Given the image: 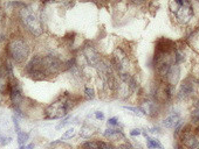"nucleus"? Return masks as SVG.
Here are the masks:
<instances>
[{
  "instance_id": "f257e3e1",
  "label": "nucleus",
  "mask_w": 199,
  "mask_h": 149,
  "mask_svg": "<svg viewBox=\"0 0 199 149\" xmlns=\"http://www.w3.org/2000/svg\"><path fill=\"white\" fill-rule=\"evenodd\" d=\"M75 100H73L71 97L66 92L63 97L58 99L56 101L48 105L45 109V118L46 119H60L67 117L68 112L75 106Z\"/></svg>"
},
{
  "instance_id": "f03ea898",
  "label": "nucleus",
  "mask_w": 199,
  "mask_h": 149,
  "mask_svg": "<svg viewBox=\"0 0 199 149\" xmlns=\"http://www.w3.org/2000/svg\"><path fill=\"white\" fill-rule=\"evenodd\" d=\"M8 56L17 63L25 62L29 55V47L22 39H13L7 44Z\"/></svg>"
},
{
  "instance_id": "7ed1b4c3",
  "label": "nucleus",
  "mask_w": 199,
  "mask_h": 149,
  "mask_svg": "<svg viewBox=\"0 0 199 149\" xmlns=\"http://www.w3.org/2000/svg\"><path fill=\"white\" fill-rule=\"evenodd\" d=\"M20 17L22 20L23 25L27 27L30 33H33L34 35H40L42 33V23H41L40 17L30 8L23 7L20 12Z\"/></svg>"
},
{
  "instance_id": "20e7f679",
  "label": "nucleus",
  "mask_w": 199,
  "mask_h": 149,
  "mask_svg": "<svg viewBox=\"0 0 199 149\" xmlns=\"http://www.w3.org/2000/svg\"><path fill=\"white\" fill-rule=\"evenodd\" d=\"M172 5H175V8H172L171 11L173 12L176 19L181 23H187L193 17V7L191 2L189 1H181V0H176L175 2H171Z\"/></svg>"
},
{
  "instance_id": "39448f33",
  "label": "nucleus",
  "mask_w": 199,
  "mask_h": 149,
  "mask_svg": "<svg viewBox=\"0 0 199 149\" xmlns=\"http://www.w3.org/2000/svg\"><path fill=\"white\" fill-rule=\"evenodd\" d=\"M8 96H10V99L11 101L14 105L15 107H19V105L22 100V91H21V87L19 85L18 80L13 77V78H10V92H8Z\"/></svg>"
},
{
  "instance_id": "423d86ee",
  "label": "nucleus",
  "mask_w": 199,
  "mask_h": 149,
  "mask_svg": "<svg viewBox=\"0 0 199 149\" xmlns=\"http://www.w3.org/2000/svg\"><path fill=\"white\" fill-rule=\"evenodd\" d=\"M83 55L84 58L87 61V63L91 67V68H97V65L100 64V62L102 61L100 52H97V49L93 46H86L83 48Z\"/></svg>"
},
{
  "instance_id": "0eeeda50",
  "label": "nucleus",
  "mask_w": 199,
  "mask_h": 149,
  "mask_svg": "<svg viewBox=\"0 0 199 149\" xmlns=\"http://www.w3.org/2000/svg\"><path fill=\"white\" fill-rule=\"evenodd\" d=\"M194 80L191 78H186L185 80L181 82L178 91V98L179 99H189L194 94Z\"/></svg>"
},
{
  "instance_id": "6e6552de",
  "label": "nucleus",
  "mask_w": 199,
  "mask_h": 149,
  "mask_svg": "<svg viewBox=\"0 0 199 149\" xmlns=\"http://www.w3.org/2000/svg\"><path fill=\"white\" fill-rule=\"evenodd\" d=\"M179 74H181V69H179V67H178L177 64H172L163 82L164 83H166L168 85L175 87V86L177 85V83H178V80H179Z\"/></svg>"
},
{
  "instance_id": "1a4fd4ad",
  "label": "nucleus",
  "mask_w": 199,
  "mask_h": 149,
  "mask_svg": "<svg viewBox=\"0 0 199 149\" xmlns=\"http://www.w3.org/2000/svg\"><path fill=\"white\" fill-rule=\"evenodd\" d=\"M140 111L143 115H148V117H156L158 114V103L155 100H145L140 104Z\"/></svg>"
},
{
  "instance_id": "9d476101",
  "label": "nucleus",
  "mask_w": 199,
  "mask_h": 149,
  "mask_svg": "<svg viewBox=\"0 0 199 149\" xmlns=\"http://www.w3.org/2000/svg\"><path fill=\"white\" fill-rule=\"evenodd\" d=\"M181 122H183V120H181V114L178 112H172L171 114H169L164 119L162 125L165 128H176Z\"/></svg>"
},
{
  "instance_id": "9b49d317",
  "label": "nucleus",
  "mask_w": 199,
  "mask_h": 149,
  "mask_svg": "<svg viewBox=\"0 0 199 149\" xmlns=\"http://www.w3.org/2000/svg\"><path fill=\"white\" fill-rule=\"evenodd\" d=\"M103 136L105 139H112V140H116V139H124V134H123L122 129L120 128H107L104 132H103Z\"/></svg>"
},
{
  "instance_id": "f8f14e48",
  "label": "nucleus",
  "mask_w": 199,
  "mask_h": 149,
  "mask_svg": "<svg viewBox=\"0 0 199 149\" xmlns=\"http://www.w3.org/2000/svg\"><path fill=\"white\" fill-rule=\"evenodd\" d=\"M142 134L144 135V138L146 139V144H148V148L149 149H164L163 144L159 142L158 139H155V138H151L148 135V133L142 131Z\"/></svg>"
},
{
  "instance_id": "ddd939ff",
  "label": "nucleus",
  "mask_w": 199,
  "mask_h": 149,
  "mask_svg": "<svg viewBox=\"0 0 199 149\" xmlns=\"http://www.w3.org/2000/svg\"><path fill=\"white\" fill-rule=\"evenodd\" d=\"M95 132L94 131V127L90 126V125H84V126L81 128V131H80V136L84 139H88L91 136V134Z\"/></svg>"
},
{
  "instance_id": "4468645a",
  "label": "nucleus",
  "mask_w": 199,
  "mask_h": 149,
  "mask_svg": "<svg viewBox=\"0 0 199 149\" xmlns=\"http://www.w3.org/2000/svg\"><path fill=\"white\" fill-rule=\"evenodd\" d=\"M79 149H99L97 140H88L79 146Z\"/></svg>"
},
{
  "instance_id": "2eb2a0df",
  "label": "nucleus",
  "mask_w": 199,
  "mask_h": 149,
  "mask_svg": "<svg viewBox=\"0 0 199 149\" xmlns=\"http://www.w3.org/2000/svg\"><path fill=\"white\" fill-rule=\"evenodd\" d=\"M28 138H29L28 133L19 132V133H18V143L20 144V146H25V143L27 142Z\"/></svg>"
},
{
  "instance_id": "dca6fc26",
  "label": "nucleus",
  "mask_w": 199,
  "mask_h": 149,
  "mask_svg": "<svg viewBox=\"0 0 199 149\" xmlns=\"http://www.w3.org/2000/svg\"><path fill=\"white\" fill-rule=\"evenodd\" d=\"M97 146H99V149H117L110 142H105V141H101V140H97Z\"/></svg>"
},
{
  "instance_id": "f3484780",
  "label": "nucleus",
  "mask_w": 199,
  "mask_h": 149,
  "mask_svg": "<svg viewBox=\"0 0 199 149\" xmlns=\"http://www.w3.org/2000/svg\"><path fill=\"white\" fill-rule=\"evenodd\" d=\"M125 109H128V111H131L134 114L138 115V117H140V115H143V113H142V111H140V107H134V106H123Z\"/></svg>"
},
{
  "instance_id": "a211bd4d",
  "label": "nucleus",
  "mask_w": 199,
  "mask_h": 149,
  "mask_svg": "<svg viewBox=\"0 0 199 149\" xmlns=\"http://www.w3.org/2000/svg\"><path fill=\"white\" fill-rule=\"evenodd\" d=\"M70 117L69 115H67V117H64L63 118V120L61 121V122H60V124H59L58 126H56V129H61V128H63L64 126H66V125H68V124H69L70 122Z\"/></svg>"
},
{
  "instance_id": "6ab92c4d",
  "label": "nucleus",
  "mask_w": 199,
  "mask_h": 149,
  "mask_svg": "<svg viewBox=\"0 0 199 149\" xmlns=\"http://www.w3.org/2000/svg\"><path fill=\"white\" fill-rule=\"evenodd\" d=\"M74 135H75V129H74V128H70V129H68V131H67V132H66L63 135H62L61 140L69 139V138H71V136H74Z\"/></svg>"
},
{
  "instance_id": "aec40b11",
  "label": "nucleus",
  "mask_w": 199,
  "mask_h": 149,
  "mask_svg": "<svg viewBox=\"0 0 199 149\" xmlns=\"http://www.w3.org/2000/svg\"><path fill=\"white\" fill-rule=\"evenodd\" d=\"M84 93H86V96H87L89 99H94V97H95V91H94L93 87H86L84 89Z\"/></svg>"
},
{
  "instance_id": "412c9836",
  "label": "nucleus",
  "mask_w": 199,
  "mask_h": 149,
  "mask_svg": "<svg viewBox=\"0 0 199 149\" xmlns=\"http://www.w3.org/2000/svg\"><path fill=\"white\" fill-rule=\"evenodd\" d=\"M117 149H137L136 147H134L132 144L130 143V142H124V143L120 144L118 147H116Z\"/></svg>"
},
{
  "instance_id": "4be33fe9",
  "label": "nucleus",
  "mask_w": 199,
  "mask_h": 149,
  "mask_svg": "<svg viewBox=\"0 0 199 149\" xmlns=\"http://www.w3.org/2000/svg\"><path fill=\"white\" fill-rule=\"evenodd\" d=\"M108 126H117L120 122H118V119L117 118H109L108 121H107Z\"/></svg>"
},
{
  "instance_id": "5701e85b",
  "label": "nucleus",
  "mask_w": 199,
  "mask_h": 149,
  "mask_svg": "<svg viewBox=\"0 0 199 149\" xmlns=\"http://www.w3.org/2000/svg\"><path fill=\"white\" fill-rule=\"evenodd\" d=\"M95 118H96L97 120H103V119H104V114H103V112H101V111H96V112H95Z\"/></svg>"
},
{
  "instance_id": "b1692460",
  "label": "nucleus",
  "mask_w": 199,
  "mask_h": 149,
  "mask_svg": "<svg viewBox=\"0 0 199 149\" xmlns=\"http://www.w3.org/2000/svg\"><path fill=\"white\" fill-rule=\"evenodd\" d=\"M140 134H142V131L138 129V128H135L132 131H130V135H131V136H138Z\"/></svg>"
},
{
  "instance_id": "393cba45",
  "label": "nucleus",
  "mask_w": 199,
  "mask_h": 149,
  "mask_svg": "<svg viewBox=\"0 0 199 149\" xmlns=\"http://www.w3.org/2000/svg\"><path fill=\"white\" fill-rule=\"evenodd\" d=\"M11 142H12V138H1V141H0L1 146H6V144L11 143Z\"/></svg>"
},
{
  "instance_id": "a878e982",
  "label": "nucleus",
  "mask_w": 199,
  "mask_h": 149,
  "mask_svg": "<svg viewBox=\"0 0 199 149\" xmlns=\"http://www.w3.org/2000/svg\"><path fill=\"white\" fill-rule=\"evenodd\" d=\"M13 122H14V127H15V132L19 133L20 131V126H19V121H18L17 117H13Z\"/></svg>"
},
{
  "instance_id": "bb28decb",
  "label": "nucleus",
  "mask_w": 199,
  "mask_h": 149,
  "mask_svg": "<svg viewBox=\"0 0 199 149\" xmlns=\"http://www.w3.org/2000/svg\"><path fill=\"white\" fill-rule=\"evenodd\" d=\"M149 132L150 133H160V131H159V128H158V127H151V128H149Z\"/></svg>"
},
{
  "instance_id": "cd10ccee",
  "label": "nucleus",
  "mask_w": 199,
  "mask_h": 149,
  "mask_svg": "<svg viewBox=\"0 0 199 149\" xmlns=\"http://www.w3.org/2000/svg\"><path fill=\"white\" fill-rule=\"evenodd\" d=\"M60 142H62V140L61 139H59V140H56V141H53V142H51V146H56V144H59Z\"/></svg>"
},
{
  "instance_id": "c85d7f7f",
  "label": "nucleus",
  "mask_w": 199,
  "mask_h": 149,
  "mask_svg": "<svg viewBox=\"0 0 199 149\" xmlns=\"http://www.w3.org/2000/svg\"><path fill=\"white\" fill-rule=\"evenodd\" d=\"M27 149H34V143H29L28 146H26Z\"/></svg>"
},
{
  "instance_id": "c756f323",
  "label": "nucleus",
  "mask_w": 199,
  "mask_h": 149,
  "mask_svg": "<svg viewBox=\"0 0 199 149\" xmlns=\"http://www.w3.org/2000/svg\"><path fill=\"white\" fill-rule=\"evenodd\" d=\"M19 149H27V148H26V146H20V148Z\"/></svg>"
},
{
  "instance_id": "7c9ffc66",
  "label": "nucleus",
  "mask_w": 199,
  "mask_h": 149,
  "mask_svg": "<svg viewBox=\"0 0 199 149\" xmlns=\"http://www.w3.org/2000/svg\"><path fill=\"white\" fill-rule=\"evenodd\" d=\"M0 139H1V136H0ZM0 141H1V140H0Z\"/></svg>"
}]
</instances>
